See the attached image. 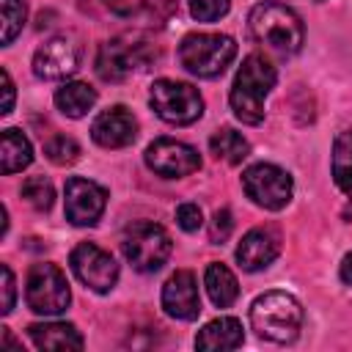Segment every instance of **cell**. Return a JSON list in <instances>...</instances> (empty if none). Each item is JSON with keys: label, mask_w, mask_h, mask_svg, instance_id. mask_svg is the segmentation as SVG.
<instances>
[{"label": "cell", "mask_w": 352, "mask_h": 352, "mask_svg": "<svg viewBox=\"0 0 352 352\" xmlns=\"http://www.w3.org/2000/svg\"><path fill=\"white\" fill-rule=\"evenodd\" d=\"M248 30L270 55L289 58L302 47L305 30L300 16L283 3H258L248 14Z\"/></svg>", "instance_id": "obj_1"}, {"label": "cell", "mask_w": 352, "mask_h": 352, "mask_svg": "<svg viewBox=\"0 0 352 352\" xmlns=\"http://www.w3.org/2000/svg\"><path fill=\"white\" fill-rule=\"evenodd\" d=\"M275 66L270 58L253 52L242 60L234 85H231V110L242 124L264 121V99L275 88Z\"/></svg>", "instance_id": "obj_2"}, {"label": "cell", "mask_w": 352, "mask_h": 352, "mask_svg": "<svg viewBox=\"0 0 352 352\" xmlns=\"http://www.w3.org/2000/svg\"><path fill=\"white\" fill-rule=\"evenodd\" d=\"M300 324H302V305L289 292H264L250 305V327L256 330V336L267 341L289 344L297 338Z\"/></svg>", "instance_id": "obj_3"}, {"label": "cell", "mask_w": 352, "mask_h": 352, "mask_svg": "<svg viewBox=\"0 0 352 352\" xmlns=\"http://www.w3.org/2000/svg\"><path fill=\"white\" fill-rule=\"evenodd\" d=\"M236 44L226 33H190L179 44V63L195 77H217L234 60Z\"/></svg>", "instance_id": "obj_4"}, {"label": "cell", "mask_w": 352, "mask_h": 352, "mask_svg": "<svg viewBox=\"0 0 352 352\" xmlns=\"http://www.w3.org/2000/svg\"><path fill=\"white\" fill-rule=\"evenodd\" d=\"M121 248H124L126 261L138 272H157L168 261L173 245L162 226H157L151 220H138L124 231Z\"/></svg>", "instance_id": "obj_5"}, {"label": "cell", "mask_w": 352, "mask_h": 352, "mask_svg": "<svg viewBox=\"0 0 352 352\" xmlns=\"http://www.w3.org/2000/svg\"><path fill=\"white\" fill-rule=\"evenodd\" d=\"M25 302L33 314H41V316L63 314L72 302L66 275L55 264H33L25 280Z\"/></svg>", "instance_id": "obj_6"}, {"label": "cell", "mask_w": 352, "mask_h": 352, "mask_svg": "<svg viewBox=\"0 0 352 352\" xmlns=\"http://www.w3.org/2000/svg\"><path fill=\"white\" fill-rule=\"evenodd\" d=\"M148 104L162 121L176 124V126H187L198 121L204 113V99L198 88H192L190 82H179V80H157L151 85Z\"/></svg>", "instance_id": "obj_7"}, {"label": "cell", "mask_w": 352, "mask_h": 352, "mask_svg": "<svg viewBox=\"0 0 352 352\" xmlns=\"http://www.w3.org/2000/svg\"><path fill=\"white\" fill-rule=\"evenodd\" d=\"M242 187L248 192V198L261 206V209H283L289 201H292V192H294V182L292 176L272 165V162H256L250 165L245 173H242Z\"/></svg>", "instance_id": "obj_8"}, {"label": "cell", "mask_w": 352, "mask_h": 352, "mask_svg": "<svg viewBox=\"0 0 352 352\" xmlns=\"http://www.w3.org/2000/svg\"><path fill=\"white\" fill-rule=\"evenodd\" d=\"M69 264H72L74 275L80 278V283H85L91 292L104 294L118 280V264H116V258L107 250H102L99 245H94V242L77 245L72 250Z\"/></svg>", "instance_id": "obj_9"}, {"label": "cell", "mask_w": 352, "mask_h": 352, "mask_svg": "<svg viewBox=\"0 0 352 352\" xmlns=\"http://www.w3.org/2000/svg\"><path fill=\"white\" fill-rule=\"evenodd\" d=\"M146 165L162 179H182L201 168V157L192 146H187L182 140L157 138L146 148Z\"/></svg>", "instance_id": "obj_10"}, {"label": "cell", "mask_w": 352, "mask_h": 352, "mask_svg": "<svg viewBox=\"0 0 352 352\" xmlns=\"http://www.w3.org/2000/svg\"><path fill=\"white\" fill-rule=\"evenodd\" d=\"M63 195H66L63 212H66V220L72 226H94L102 217L104 204H107L104 187L91 182V179H80V176H72L66 182Z\"/></svg>", "instance_id": "obj_11"}, {"label": "cell", "mask_w": 352, "mask_h": 352, "mask_svg": "<svg viewBox=\"0 0 352 352\" xmlns=\"http://www.w3.org/2000/svg\"><path fill=\"white\" fill-rule=\"evenodd\" d=\"M146 60H148V55H146L143 44H135L129 38H113V41H104L99 47L96 72L102 80L118 82V80L129 77L132 72L146 69Z\"/></svg>", "instance_id": "obj_12"}, {"label": "cell", "mask_w": 352, "mask_h": 352, "mask_svg": "<svg viewBox=\"0 0 352 352\" xmlns=\"http://www.w3.org/2000/svg\"><path fill=\"white\" fill-rule=\"evenodd\" d=\"M80 66V44L72 36H55L44 41L33 55V72L41 80H63Z\"/></svg>", "instance_id": "obj_13"}, {"label": "cell", "mask_w": 352, "mask_h": 352, "mask_svg": "<svg viewBox=\"0 0 352 352\" xmlns=\"http://www.w3.org/2000/svg\"><path fill=\"white\" fill-rule=\"evenodd\" d=\"M91 138L102 148H124L138 138V121L124 104L107 107L94 118Z\"/></svg>", "instance_id": "obj_14"}, {"label": "cell", "mask_w": 352, "mask_h": 352, "mask_svg": "<svg viewBox=\"0 0 352 352\" xmlns=\"http://www.w3.org/2000/svg\"><path fill=\"white\" fill-rule=\"evenodd\" d=\"M162 308L168 316L190 322L201 311V297H198V283L190 270H176L165 286H162Z\"/></svg>", "instance_id": "obj_15"}, {"label": "cell", "mask_w": 352, "mask_h": 352, "mask_svg": "<svg viewBox=\"0 0 352 352\" xmlns=\"http://www.w3.org/2000/svg\"><path fill=\"white\" fill-rule=\"evenodd\" d=\"M280 253V234L270 226H258V228H250L239 248H236V261L242 270L248 272H258L264 267H270Z\"/></svg>", "instance_id": "obj_16"}, {"label": "cell", "mask_w": 352, "mask_h": 352, "mask_svg": "<svg viewBox=\"0 0 352 352\" xmlns=\"http://www.w3.org/2000/svg\"><path fill=\"white\" fill-rule=\"evenodd\" d=\"M245 341V333H242V324L239 319L234 316H220V319H212L201 327V333L195 336V346L204 349V352H226V349H236L242 346Z\"/></svg>", "instance_id": "obj_17"}, {"label": "cell", "mask_w": 352, "mask_h": 352, "mask_svg": "<svg viewBox=\"0 0 352 352\" xmlns=\"http://www.w3.org/2000/svg\"><path fill=\"white\" fill-rule=\"evenodd\" d=\"M104 3L116 16L143 25H162L176 8V0H104Z\"/></svg>", "instance_id": "obj_18"}, {"label": "cell", "mask_w": 352, "mask_h": 352, "mask_svg": "<svg viewBox=\"0 0 352 352\" xmlns=\"http://www.w3.org/2000/svg\"><path fill=\"white\" fill-rule=\"evenodd\" d=\"M30 341L38 349H52V352H63V349H82V336L74 324L69 322H44V324H30L28 327Z\"/></svg>", "instance_id": "obj_19"}, {"label": "cell", "mask_w": 352, "mask_h": 352, "mask_svg": "<svg viewBox=\"0 0 352 352\" xmlns=\"http://www.w3.org/2000/svg\"><path fill=\"white\" fill-rule=\"evenodd\" d=\"M330 173L336 187L352 201V129H344L333 140V154H330Z\"/></svg>", "instance_id": "obj_20"}, {"label": "cell", "mask_w": 352, "mask_h": 352, "mask_svg": "<svg viewBox=\"0 0 352 352\" xmlns=\"http://www.w3.org/2000/svg\"><path fill=\"white\" fill-rule=\"evenodd\" d=\"M204 286H206L209 300L217 308H228L239 297V283H236L234 272L226 264H209L206 272H204Z\"/></svg>", "instance_id": "obj_21"}, {"label": "cell", "mask_w": 352, "mask_h": 352, "mask_svg": "<svg viewBox=\"0 0 352 352\" xmlns=\"http://www.w3.org/2000/svg\"><path fill=\"white\" fill-rule=\"evenodd\" d=\"M30 162H33L30 140L19 129H6L3 143H0V170L8 176V173H16V170L28 168Z\"/></svg>", "instance_id": "obj_22"}, {"label": "cell", "mask_w": 352, "mask_h": 352, "mask_svg": "<svg viewBox=\"0 0 352 352\" xmlns=\"http://www.w3.org/2000/svg\"><path fill=\"white\" fill-rule=\"evenodd\" d=\"M55 104L69 118H82L96 104V91L88 82H63L55 91Z\"/></svg>", "instance_id": "obj_23"}, {"label": "cell", "mask_w": 352, "mask_h": 352, "mask_svg": "<svg viewBox=\"0 0 352 352\" xmlns=\"http://www.w3.org/2000/svg\"><path fill=\"white\" fill-rule=\"evenodd\" d=\"M209 148H212V154H214L217 160H226V162L236 165V162H242V160L248 157L250 143H248V140H245V138H242L236 129L223 126V129H217V132L212 135Z\"/></svg>", "instance_id": "obj_24"}, {"label": "cell", "mask_w": 352, "mask_h": 352, "mask_svg": "<svg viewBox=\"0 0 352 352\" xmlns=\"http://www.w3.org/2000/svg\"><path fill=\"white\" fill-rule=\"evenodd\" d=\"M0 11H3V44H11L22 33L28 6L25 0H0Z\"/></svg>", "instance_id": "obj_25"}, {"label": "cell", "mask_w": 352, "mask_h": 352, "mask_svg": "<svg viewBox=\"0 0 352 352\" xmlns=\"http://www.w3.org/2000/svg\"><path fill=\"white\" fill-rule=\"evenodd\" d=\"M19 192H22V198H25L33 209H38V212H47V209L52 206V198H55V190H52V184H50L44 176H30V179H25Z\"/></svg>", "instance_id": "obj_26"}, {"label": "cell", "mask_w": 352, "mask_h": 352, "mask_svg": "<svg viewBox=\"0 0 352 352\" xmlns=\"http://www.w3.org/2000/svg\"><path fill=\"white\" fill-rule=\"evenodd\" d=\"M44 154L55 162V165H72L80 160V146L74 138H66V135H55L47 140L44 146Z\"/></svg>", "instance_id": "obj_27"}, {"label": "cell", "mask_w": 352, "mask_h": 352, "mask_svg": "<svg viewBox=\"0 0 352 352\" xmlns=\"http://www.w3.org/2000/svg\"><path fill=\"white\" fill-rule=\"evenodd\" d=\"M231 0H190V14L198 22H214L228 14Z\"/></svg>", "instance_id": "obj_28"}, {"label": "cell", "mask_w": 352, "mask_h": 352, "mask_svg": "<svg viewBox=\"0 0 352 352\" xmlns=\"http://www.w3.org/2000/svg\"><path fill=\"white\" fill-rule=\"evenodd\" d=\"M231 228H234L231 212H228V209H217L214 217H212V226H209V236H212V242H214V245L226 242L228 234H231Z\"/></svg>", "instance_id": "obj_29"}, {"label": "cell", "mask_w": 352, "mask_h": 352, "mask_svg": "<svg viewBox=\"0 0 352 352\" xmlns=\"http://www.w3.org/2000/svg\"><path fill=\"white\" fill-rule=\"evenodd\" d=\"M176 223L182 231H198L201 223H204V214L198 209V204H182L176 209Z\"/></svg>", "instance_id": "obj_30"}, {"label": "cell", "mask_w": 352, "mask_h": 352, "mask_svg": "<svg viewBox=\"0 0 352 352\" xmlns=\"http://www.w3.org/2000/svg\"><path fill=\"white\" fill-rule=\"evenodd\" d=\"M0 272H3V305H0V311H3V314H8V311L14 308L16 283H14V272H11V267H8V264H3V267H0Z\"/></svg>", "instance_id": "obj_31"}, {"label": "cell", "mask_w": 352, "mask_h": 352, "mask_svg": "<svg viewBox=\"0 0 352 352\" xmlns=\"http://www.w3.org/2000/svg\"><path fill=\"white\" fill-rule=\"evenodd\" d=\"M0 80H3V107H0V113L8 116L14 110V82H11V74L6 69L0 72Z\"/></svg>", "instance_id": "obj_32"}, {"label": "cell", "mask_w": 352, "mask_h": 352, "mask_svg": "<svg viewBox=\"0 0 352 352\" xmlns=\"http://www.w3.org/2000/svg\"><path fill=\"white\" fill-rule=\"evenodd\" d=\"M338 275H341V280L346 283V286H352V250L341 258V267H338Z\"/></svg>", "instance_id": "obj_33"}]
</instances>
